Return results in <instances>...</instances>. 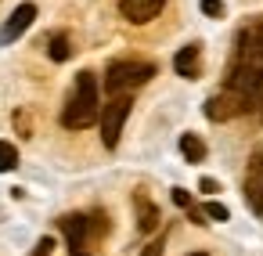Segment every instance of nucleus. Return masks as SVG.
<instances>
[{
	"label": "nucleus",
	"mask_w": 263,
	"mask_h": 256,
	"mask_svg": "<svg viewBox=\"0 0 263 256\" xmlns=\"http://www.w3.org/2000/svg\"><path fill=\"white\" fill-rule=\"evenodd\" d=\"M98 112H101V101H98V76L90 69L76 72V83L65 98V108H62V126L65 130H87L98 123Z\"/></svg>",
	"instance_id": "1"
},
{
	"label": "nucleus",
	"mask_w": 263,
	"mask_h": 256,
	"mask_svg": "<svg viewBox=\"0 0 263 256\" xmlns=\"http://www.w3.org/2000/svg\"><path fill=\"white\" fill-rule=\"evenodd\" d=\"M152 76H155V62H137V58H130V62H112V65L105 69V90H108V94H130V90L144 87Z\"/></svg>",
	"instance_id": "2"
},
{
	"label": "nucleus",
	"mask_w": 263,
	"mask_h": 256,
	"mask_svg": "<svg viewBox=\"0 0 263 256\" xmlns=\"http://www.w3.org/2000/svg\"><path fill=\"white\" fill-rule=\"evenodd\" d=\"M130 108H134V98L130 94H112V101L101 105L98 123H101V144L105 148H116L119 144V134H123V123L130 119Z\"/></svg>",
	"instance_id": "3"
},
{
	"label": "nucleus",
	"mask_w": 263,
	"mask_h": 256,
	"mask_svg": "<svg viewBox=\"0 0 263 256\" xmlns=\"http://www.w3.org/2000/svg\"><path fill=\"white\" fill-rule=\"evenodd\" d=\"M241 112H245L241 98H238L234 90H227V87L205 101V119H213V123H227V119H234V116H241Z\"/></svg>",
	"instance_id": "4"
},
{
	"label": "nucleus",
	"mask_w": 263,
	"mask_h": 256,
	"mask_svg": "<svg viewBox=\"0 0 263 256\" xmlns=\"http://www.w3.org/2000/svg\"><path fill=\"white\" fill-rule=\"evenodd\" d=\"M234 62H252V65H263V19H259V22H252L249 29H241Z\"/></svg>",
	"instance_id": "5"
},
{
	"label": "nucleus",
	"mask_w": 263,
	"mask_h": 256,
	"mask_svg": "<svg viewBox=\"0 0 263 256\" xmlns=\"http://www.w3.org/2000/svg\"><path fill=\"white\" fill-rule=\"evenodd\" d=\"M58 227H62V234L69 242V252H80L87 245V238H90L87 213H65V216H58Z\"/></svg>",
	"instance_id": "6"
},
{
	"label": "nucleus",
	"mask_w": 263,
	"mask_h": 256,
	"mask_svg": "<svg viewBox=\"0 0 263 256\" xmlns=\"http://www.w3.org/2000/svg\"><path fill=\"white\" fill-rule=\"evenodd\" d=\"M162 8H166V0H119V15L134 26H144V22L159 19Z\"/></svg>",
	"instance_id": "7"
},
{
	"label": "nucleus",
	"mask_w": 263,
	"mask_h": 256,
	"mask_svg": "<svg viewBox=\"0 0 263 256\" xmlns=\"http://www.w3.org/2000/svg\"><path fill=\"white\" fill-rule=\"evenodd\" d=\"M33 19H36V4H18V8L11 11V19L4 22V29H0V44H15V40L33 26Z\"/></svg>",
	"instance_id": "8"
},
{
	"label": "nucleus",
	"mask_w": 263,
	"mask_h": 256,
	"mask_svg": "<svg viewBox=\"0 0 263 256\" xmlns=\"http://www.w3.org/2000/svg\"><path fill=\"white\" fill-rule=\"evenodd\" d=\"M134 209H137V231L141 234H152V231H159V224H162V213H159V206L144 195V191H134Z\"/></svg>",
	"instance_id": "9"
},
{
	"label": "nucleus",
	"mask_w": 263,
	"mask_h": 256,
	"mask_svg": "<svg viewBox=\"0 0 263 256\" xmlns=\"http://www.w3.org/2000/svg\"><path fill=\"white\" fill-rule=\"evenodd\" d=\"M173 69H177V76H184V80H198V76H202V44L180 47L177 58H173Z\"/></svg>",
	"instance_id": "10"
},
{
	"label": "nucleus",
	"mask_w": 263,
	"mask_h": 256,
	"mask_svg": "<svg viewBox=\"0 0 263 256\" xmlns=\"http://www.w3.org/2000/svg\"><path fill=\"white\" fill-rule=\"evenodd\" d=\"M245 198H249L252 213L263 216V170L259 173H245Z\"/></svg>",
	"instance_id": "11"
},
{
	"label": "nucleus",
	"mask_w": 263,
	"mask_h": 256,
	"mask_svg": "<svg viewBox=\"0 0 263 256\" xmlns=\"http://www.w3.org/2000/svg\"><path fill=\"white\" fill-rule=\"evenodd\" d=\"M180 155L187 162H205V141L198 134H180Z\"/></svg>",
	"instance_id": "12"
},
{
	"label": "nucleus",
	"mask_w": 263,
	"mask_h": 256,
	"mask_svg": "<svg viewBox=\"0 0 263 256\" xmlns=\"http://www.w3.org/2000/svg\"><path fill=\"white\" fill-rule=\"evenodd\" d=\"M47 54H51V62H69V58H72V40H69V33H54L51 44H47Z\"/></svg>",
	"instance_id": "13"
},
{
	"label": "nucleus",
	"mask_w": 263,
	"mask_h": 256,
	"mask_svg": "<svg viewBox=\"0 0 263 256\" xmlns=\"http://www.w3.org/2000/svg\"><path fill=\"white\" fill-rule=\"evenodd\" d=\"M18 166V148L11 141H0V173H11Z\"/></svg>",
	"instance_id": "14"
},
{
	"label": "nucleus",
	"mask_w": 263,
	"mask_h": 256,
	"mask_svg": "<svg viewBox=\"0 0 263 256\" xmlns=\"http://www.w3.org/2000/svg\"><path fill=\"white\" fill-rule=\"evenodd\" d=\"M87 227H90V234H108V213L105 209H94L87 216Z\"/></svg>",
	"instance_id": "15"
},
{
	"label": "nucleus",
	"mask_w": 263,
	"mask_h": 256,
	"mask_svg": "<svg viewBox=\"0 0 263 256\" xmlns=\"http://www.w3.org/2000/svg\"><path fill=\"white\" fill-rule=\"evenodd\" d=\"M202 213H205V220H216V224H223V220L231 216L223 202H205V209H202Z\"/></svg>",
	"instance_id": "16"
},
{
	"label": "nucleus",
	"mask_w": 263,
	"mask_h": 256,
	"mask_svg": "<svg viewBox=\"0 0 263 256\" xmlns=\"http://www.w3.org/2000/svg\"><path fill=\"white\" fill-rule=\"evenodd\" d=\"M15 126H18V134H22V137H33V123H29V112H26V108H18V112H15Z\"/></svg>",
	"instance_id": "17"
},
{
	"label": "nucleus",
	"mask_w": 263,
	"mask_h": 256,
	"mask_svg": "<svg viewBox=\"0 0 263 256\" xmlns=\"http://www.w3.org/2000/svg\"><path fill=\"white\" fill-rule=\"evenodd\" d=\"M202 15H209V19H223V0H202Z\"/></svg>",
	"instance_id": "18"
},
{
	"label": "nucleus",
	"mask_w": 263,
	"mask_h": 256,
	"mask_svg": "<svg viewBox=\"0 0 263 256\" xmlns=\"http://www.w3.org/2000/svg\"><path fill=\"white\" fill-rule=\"evenodd\" d=\"M162 245H166V231H162V234H159V238H155V242H148V245H144V252H141V256H162Z\"/></svg>",
	"instance_id": "19"
},
{
	"label": "nucleus",
	"mask_w": 263,
	"mask_h": 256,
	"mask_svg": "<svg viewBox=\"0 0 263 256\" xmlns=\"http://www.w3.org/2000/svg\"><path fill=\"white\" fill-rule=\"evenodd\" d=\"M54 252V238L51 234H44L40 242H36V249H33V256H51Z\"/></svg>",
	"instance_id": "20"
},
{
	"label": "nucleus",
	"mask_w": 263,
	"mask_h": 256,
	"mask_svg": "<svg viewBox=\"0 0 263 256\" xmlns=\"http://www.w3.org/2000/svg\"><path fill=\"white\" fill-rule=\"evenodd\" d=\"M198 191H202V195H216V191H220V180H213V177H202V180H198Z\"/></svg>",
	"instance_id": "21"
},
{
	"label": "nucleus",
	"mask_w": 263,
	"mask_h": 256,
	"mask_svg": "<svg viewBox=\"0 0 263 256\" xmlns=\"http://www.w3.org/2000/svg\"><path fill=\"white\" fill-rule=\"evenodd\" d=\"M173 202H177L180 209H187V206H191V195H187L184 188H173Z\"/></svg>",
	"instance_id": "22"
},
{
	"label": "nucleus",
	"mask_w": 263,
	"mask_h": 256,
	"mask_svg": "<svg viewBox=\"0 0 263 256\" xmlns=\"http://www.w3.org/2000/svg\"><path fill=\"white\" fill-rule=\"evenodd\" d=\"M187 256H209V252H202V249H198V252H187Z\"/></svg>",
	"instance_id": "23"
},
{
	"label": "nucleus",
	"mask_w": 263,
	"mask_h": 256,
	"mask_svg": "<svg viewBox=\"0 0 263 256\" xmlns=\"http://www.w3.org/2000/svg\"><path fill=\"white\" fill-rule=\"evenodd\" d=\"M72 256H87V249H80V252H72Z\"/></svg>",
	"instance_id": "24"
}]
</instances>
